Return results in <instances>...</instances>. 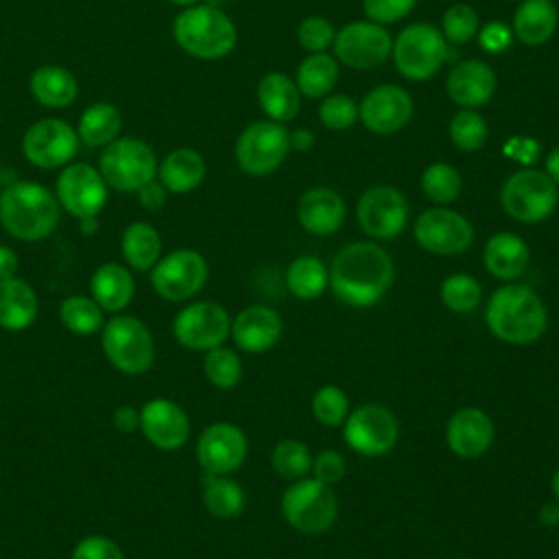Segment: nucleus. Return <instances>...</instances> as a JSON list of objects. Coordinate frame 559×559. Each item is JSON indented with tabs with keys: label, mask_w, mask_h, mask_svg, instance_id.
I'll use <instances>...</instances> for the list:
<instances>
[{
	"label": "nucleus",
	"mask_w": 559,
	"mask_h": 559,
	"mask_svg": "<svg viewBox=\"0 0 559 559\" xmlns=\"http://www.w3.org/2000/svg\"><path fill=\"white\" fill-rule=\"evenodd\" d=\"M330 288L338 301L352 308L378 304L395 280V264L376 240L345 245L330 264Z\"/></svg>",
	"instance_id": "obj_1"
},
{
	"label": "nucleus",
	"mask_w": 559,
	"mask_h": 559,
	"mask_svg": "<svg viewBox=\"0 0 559 559\" xmlns=\"http://www.w3.org/2000/svg\"><path fill=\"white\" fill-rule=\"evenodd\" d=\"M489 332L509 345H533L548 328V310L542 297L526 284L496 288L485 306Z\"/></svg>",
	"instance_id": "obj_2"
},
{
	"label": "nucleus",
	"mask_w": 559,
	"mask_h": 559,
	"mask_svg": "<svg viewBox=\"0 0 559 559\" xmlns=\"http://www.w3.org/2000/svg\"><path fill=\"white\" fill-rule=\"evenodd\" d=\"M61 205L50 188L20 179L0 192V225L22 242L48 238L59 225Z\"/></svg>",
	"instance_id": "obj_3"
},
{
	"label": "nucleus",
	"mask_w": 559,
	"mask_h": 559,
	"mask_svg": "<svg viewBox=\"0 0 559 559\" xmlns=\"http://www.w3.org/2000/svg\"><path fill=\"white\" fill-rule=\"evenodd\" d=\"M173 39L186 55L216 61L234 50L238 31L223 9L210 2H199L177 13L173 22Z\"/></svg>",
	"instance_id": "obj_4"
},
{
	"label": "nucleus",
	"mask_w": 559,
	"mask_h": 559,
	"mask_svg": "<svg viewBox=\"0 0 559 559\" xmlns=\"http://www.w3.org/2000/svg\"><path fill=\"white\" fill-rule=\"evenodd\" d=\"M282 518L288 526L304 535H321L330 531L338 515V500L330 485L312 476L290 480L280 502Z\"/></svg>",
	"instance_id": "obj_5"
},
{
	"label": "nucleus",
	"mask_w": 559,
	"mask_h": 559,
	"mask_svg": "<svg viewBox=\"0 0 559 559\" xmlns=\"http://www.w3.org/2000/svg\"><path fill=\"white\" fill-rule=\"evenodd\" d=\"M157 155L153 146L133 135H120L107 144L98 157L105 183L118 192H138L157 177Z\"/></svg>",
	"instance_id": "obj_6"
},
{
	"label": "nucleus",
	"mask_w": 559,
	"mask_h": 559,
	"mask_svg": "<svg viewBox=\"0 0 559 559\" xmlns=\"http://www.w3.org/2000/svg\"><path fill=\"white\" fill-rule=\"evenodd\" d=\"M559 203L557 183L537 168L511 173L500 188V205L518 223H542Z\"/></svg>",
	"instance_id": "obj_7"
},
{
	"label": "nucleus",
	"mask_w": 559,
	"mask_h": 559,
	"mask_svg": "<svg viewBox=\"0 0 559 559\" xmlns=\"http://www.w3.org/2000/svg\"><path fill=\"white\" fill-rule=\"evenodd\" d=\"M445 37L441 31L426 22H415L404 26L391 48L395 70L408 81H428L432 79L445 61Z\"/></svg>",
	"instance_id": "obj_8"
},
{
	"label": "nucleus",
	"mask_w": 559,
	"mask_h": 559,
	"mask_svg": "<svg viewBox=\"0 0 559 559\" xmlns=\"http://www.w3.org/2000/svg\"><path fill=\"white\" fill-rule=\"evenodd\" d=\"M100 347L107 360L127 376H140L155 360V343L144 321L131 314H116L103 325Z\"/></svg>",
	"instance_id": "obj_9"
},
{
	"label": "nucleus",
	"mask_w": 559,
	"mask_h": 559,
	"mask_svg": "<svg viewBox=\"0 0 559 559\" xmlns=\"http://www.w3.org/2000/svg\"><path fill=\"white\" fill-rule=\"evenodd\" d=\"M290 142L282 122L255 120L242 129L236 140L234 157L242 173L251 177H264L275 173L288 157Z\"/></svg>",
	"instance_id": "obj_10"
},
{
	"label": "nucleus",
	"mask_w": 559,
	"mask_h": 559,
	"mask_svg": "<svg viewBox=\"0 0 559 559\" xmlns=\"http://www.w3.org/2000/svg\"><path fill=\"white\" fill-rule=\"evenodd\" d=\"M81 140L76 129L63 118H39L26 127L22 135V155L41 170L63 168L79 153Z\"/></svg>",
	"instance_id": "obj_11"
},
{
	"label": "nucleus",
	"mask_w": 559,
	"mask_h": 559,
	"mask_svg": "<svg viewBox=\"0 0 559 559\" xmlns=\"http://www.w3.org/2000/svg\"><path fill=\"white\" fill-rule=\"evenodd\" d=\"M417 245L432 255H461L474 242V225L448 205H432L424 210L413 225Z\"/></svg>",
	"instance_id": "obj_12"
},
{
	"label": "nucleus",
	"mask_w": 559,
	"mask_h": 559,
	"mask_svg": "<svg viewBox=\"0 0 559 559\" xmlns=\"http://www.w3.org/2000/svg\"><path fill=\"white\" fill-rule=\"evenodd\" d=\"M343 437L349 450L362 456H384L400 437V424L393 411L382 404L367 402L349 411L343 421Z\"/></svg>",
	"instance_id": "obj_13"
},
{
	"label": "nucleus",
	"mask_w": 559,
	"mask_h": 559,
	"mask_svg": "<svg viewBox=\"0 0 559 559\" xmlns=\"http://www.w3.org/2000/svg\"><path fill=\"white\" fill-rule=\"evenodd\" d=\"M55 197L61 210L74 218H94L107 205L109 186L105 183L98 168L85 162H70L57 175Z\"/></svg>",
	"instance_id": "obj_14"
},
{
	"label": "nucleus",
	"mask_w": 559,
	"mask_h": 559,
	"mask_svg": "<svg viewBox=\"0 0 559 559\" xmlns=\"http://www.w3.org/2000/svg\"><path fill=\"white\" fill-rule=\"evenodd\" d=\"M151 273L153 290L166 301L192 299L207 282L205 258L194 249H175L162 255Z\"/></svg>",
	"instance_id": "obj_15"
},
{
	"label": "nucleus",
	"mask_w": 559,
	"mask_h": 559,
	"mask_svg": "<svg viewBox=\"0 0 559 559\" xmlns=\"http://www.w3.org/2000/svg\"><path fill=\"white\" fill-rule=\"evenodd\" d=\"M408 214L404 192L386 183L367 188L356 203V221L371 240L397 238L408 223Z\"/></svg>",
	"instance_id": "obj_16"
},
{
	"label": "nucleus",
	"mask_w": 559,
	"mask_h": 559,
	"mask_svg": "<svg viewBox=\"0 0 559 559\" xmlns=\"http://www.w3.org/2000/svg\"><path fill=\"white\" fill-rule=\"evenodd\" d=\"M231 330L229 312L216 301H192L173 319L177 343L192 352H207L227 341Z\"/></svg>",
	"instance_id": "obj_17"
},
{
	"label": "nucleus",
	"mask_w": 559,
	"mask_h": 559,
	"mask_svg": "<svg viewBox=\"0 0 559 559\" xmlns=\"http://www.w3.org/2000/svg\"><path fill=\"white\" fill-rule=\"evenodd\" d=\"M393 37L382 24L371 20L349 22L334 35V57L341 66L354 70H369L384 63L391 57Z\"/></svg>",
	"instance_id": "obj_18"
},
{
	"label": "nucleus",
	"mask_w": 559,
	"mask_h": 559,
	"mask_svg": "<svg viewBox=\"0 0 559 559\" xmlns=\"http://www.w3.org/2000/svg\"><path fill=\"white\" fill-rule=\"evenodd\" d=\"M194 452L205 474L229 476L245 463L249 441L240 426L231 421H214L199 435Z\"/></svg>",
	"instance_id": "obj_19"
},
{
	"label": "nucleus",
	"mask_w": 559,
	"mask_h": 559,
	"mask_svg": "<svg viewBox=\"0 0 559 559\" xmlns=\"http://www.w3.org/2000/svg\"><path fill=\"white\" fill-rule=\"evenodd\" d=\"M358 118L376 135L397 133L413 118V98L400 85H376L358 103Z\"/></svg>",
	"instance_id": "obj_20"
},
{
	"label": "nucleus",
	"mask_w": 559,
	"mask_h": 559,
	"mask_svg": "<svg viewBox=\"0 0 559 559\" xmlns=\"http://www.w3.org/2000/svg\"><path fill=\"white\" fill-rule=\"evenodd\" d=\"M140 430L157 450H179L190 437V419L186 411L166 397L148 400L140 408Z\"/></svg>",
	"instance_id": "obj_21"
},
{
	"label": "nucleus",
	"mask_w": 559,
	"mask_h": 559,
	"mask_svg": "<svg viewBox=\"0 0 559 559\" xmlns=\"http://www.w3.org/2000/svg\"><path fill=\"white\" fill-rule=\"evenodd\" d=\"M496 437L493 419L478 406H463L452 413L445 426V443L459 459L483 456Z\"/></svg>",
	"instance_id": "obj_22"
},
{
	"label": "nucleus",
	"mask_w": 559,
	"mask_h": 559,
	"mask_svg": "<svg viewBox=\"0 0 559 559\" xmlns=\"http://www.w3.org/2000/svg\"><path fill=\"white\" fill-rule=\"evenodd\" d=\"M284 332L280 312L271 306H247L231 319L229 336L247 354H264L277 345Z\"/></svg>",
	"instance_id": "obj_23"
},
{
	"label": "nucleus",
	"mask_w": 559,
	"mask_h": 559,
	"mask_svg": "<svg viewBox=\"0 0 559 559\" xmlns=\"http://www.w3.org/2000/svg\"><path fill=\"white\" fill-rule=\"evenodd\" d=\"M445 92L461 109H478L491 100L496 92V72L487 61H459L445 79Z\"/></svg>",
	"instance_id": "obj_24"
},
{
	"label": "nucleus",
	"mask_w": 559,
	"mask_h": 559,
	"mask_svg": "<svg viewBox=\"0 0 559 559\" xmlns=\"http://www.w3.org/2000/svg\"><path fill=\"white\" fill-rule=\"evenodd\" d=\"M345 201L328 186L308 188L297 203V221L312 236H332L345 223Z\"/></svg>",
	"instance_id": "obj_25"
},
{
	"label": "nucleus",
	"mask_w": 559,
	"mask_h": 559,
	"mask_svg": "<svg viewBox=\"0 0 559 559\" xmlns=\"http://www.w3.org/2000/svg\"><path fill=\"white\" fill-rule=\"evenodd\" d=\"M531 260L528 245L513 231H496L483 247V264L491 277L500 282L518 280Z\"/></svg>",
	"instance_id": "obj_26"
},
{
	"label": "nucleus",
	"mask_w": 559,
	"mask_h": 559,
	"mask_svg": "<svg viewBox=\"0 0 559 559\" xmlns=\"http://www.w3.org/2000/svg\"><path fill=\"white\" fill-rule=\"evenodd\" d=\"M31 96L46 109H66L79 96L76 76L59 63H44L31 72Z\"/></svg>",
	"instance_id": "obj_27"
},
{
	"label": "nucleus",
	"mask_w": 559,
	"mask_h": 559,
	"mask_svg": "<svg viewBox=\"0 0 559 559\" xmlns=\"http://www.w3.org/2000/svg\"><path fill=\"white\" fill-rule=\"evenodd\" d=\"M207 166L199 151L190 146L175 148L157 164V179L170 194H188L197 190L205 179Z\"/></svg>",
	"instance_id": "obj_28"
},
{
	"label": "nucleus",
	"mask_w": 559,
	"mask_h": 559,
	"mask_svg": "<svg viewBox=\"0 0 559 559\" xmlns=\"http://www.w3.org/2000/svg\"><path fill=\"white\" fill-rule=\"evenodd\" d=\"M559 24V11L552 0H522L511 20L513 37L524 46L546 44Z\"/></svg>",
	"instance_id": "obj_29"
},
{
	"label": "nucleus",
	"mask_w": 559,
	"mask_h": 559,
	"mask_svg": "<svg viewBox=\"0 0 559 559\" xmlns=\"http://www.w3.org/2000/svg\"><path fill=\"white\" fill-rule=\"evenodd\" d=\"M90 290H92V299L105 312H120L133 299L135 282L127 266L118 262H105L92 273Z\"/></svg>",
	"instance_id": "obj_30"
},
{
	"label": "nucleus",
	"mask_w": 559,
	"mask_h": 559,
	"mask_svg": "<svg viewBox=\"0 0 559 559\" xmlns=\"http://www.w3.org/2000/svg\"><path fill=\"white\" fill-rule=\"evenodd\" d=\"M260 109L273 122H290L299 114L301 94L290 76L284 72H266L255 90Z\"/></svg>",
	"instance_id": "obj_31"
},
{
	"label": "nucleus",
	"mask_w": 559,
	"mask_h": 559,
	"mask_svg": "<svg viewBox=\"0 0 559 559\" xmlns=\"http://www.w3.org/2000/svg\"><path fill=\"white\" fill-rule=\"evenodd\" d=\"M39 312V301L35 288L20 280L11 277L0 282V328L9 332H20L33 325Z\"/></svg>",
	"instance_id": "obj_32"
},
{
	"label": "nucleus",
	"mask_w": 559,
	"mask_h": 559,
	"mask_svg": "<svg viewBox=\"0 0 559 559\" xmlns=\"http://www.w3.org/2000/svg\"><path fill=\"white\" fill-rule=\"evenodd\" d=\"M74 129L81 144L92 148H105L116 138H120L122 114L114 103L98 100L81 111Z\"/></svg>",
	"instance_id": "obj_33"
},
{
	"label": "nucleus",
	"mask_w": 559,
	"mask_h": 559,
	"mask_svg": "<svg viewBox=\"0 0 559 559\" xmlns=\"http://www.w3.org/2000/svg\"><path fill=\"white\" fill-rule=\"evenodd\" d=\"M120 251L133 271H151L162 258L159 231L151 223L133 221L122 231Z\"/></svg>",
	"instance_id": "obj_34"
},
{
	"label": "nucleus",
	"mask_w": 559,
	"mask_h": 559,
	"mask_svg": "<svg viewBox=\"0 0 559 559\" xmlns=\"http://www.w3.org/2000/svg\"><path fill=\"white\" fill-rule=\"evenodd\" d=\"M338 83V61L328 52H310L297 66L295 85L306 98H323Z\"/></svg>",
	"instance_id": "obj_35"
},
{
	"label": "nucleus",
	"mask_w": 559,
	"mask_h": 559,
	"mask_svg": "<svg viewBox=\"0 0 559 559\" xmlns=\"http://www.w3.org/2000/svg\"><path fill=\"white\" fill-rule=\"evenodd\" d=\"M286 288L297 299H317L330 288V271L317 255H299L286 269Z\"/></svg>",
	"instance_id": "obj_36"
},
{
	"label": "nucleus",
	"mask_w": 559,
	"mask_h": 559,
	"mask_svg": "<svg viewBox=\"0 0 559 559\" xmlns=\"http://www.w3.org/2000/svg\"><path fill=\"white\" fill-rule=\"evenodd\" d=\"M201 496L205 511L218 520H231L240 515L247 502L245 489L229 476L221 474H205Z\"/></svg>",
	"instance_id": "obj_37"
},
{
	"label": "nucleus",
	"mask_w": 559,
	"mask_h": 559,
	"mask_svg": "<svg viewBox=\"0 0 559 559\" xmlns=\"http://www.w3.org/2000/svg\"><path fill=\"white\" fill-rule=\"evenodd\" d=\"M419 186L426 199L432 201L435 205H450L459 199L463 190V177L452 164L432 162L430 166L424 168Z\"/></svg>",
	"instance_id": "obj_38"
},
{
	"label": "nucleus",
	"mask_w": 559,
	"mask_h": 559,
	"mask_svg": "<svg viewBox=\"0 0 559 559\" xmlns=\"http://www.w3.org/2000/svg\"><path fill=\"white\" fill-rule=\"evenodd\" d=\"M59 319H61L63 328H68L70 332L87 336V334H94V332L103 330L105 310L92 297L72 295V297H66L61 301Z\"/></svg>",
	"instance_id": "obj_39"
},
{
	"label": "nucleus",
	"mask_w": 559,
	"mask_h": 559,
	"mask_svg": "<svg viewBox=\"0 0 559 559\" xmlns=\"http://www.w3.org/2000/svg\"><path fill=\"white\" fill-rule=\"evenodd\" d=\"M439 297L448 310H452L456 314H469L480 306L483 288L474 275L452 273L441 282Z\"/></svg>",
	"instance_id": "obj_40"
},
{
	"label": "nucleus",
	"mask_w": 559,
	"mask_h": 559,
	"mask_svg": "<svg viewBox=\"0 0 559 559\" xmlns=\"http://www.w3.org/2000/svg\"><path fill=\"white\" fill-rule=\"evenodd\" d=\"M203 373L216 389H234L242 380V360L236 349L218 345L205 352Z\"/></svg>",
	"instance_id": "obj_41"
},
{
	"label": "nucleus",
	"mask_w": 559,
	"mask_h": 559,
	"mask_svg": "<svg viewBox=\"0 0 559 559\" xmlns=\"http://www.w3.org/2000/svg\"><path fill=\"white\" fill-rule=\"evenodd\" d=\"M273 469L286 480H299L310 474L312 454L308 445L299 439H282L271 452Z\"/></svg>",
	"instance_id": "obj_42"
},
{
	"label": "nucleus",
	"mask_w": 559,
	"mask_h": 559,
	"mask_svg": "<svg viewBox=\"0 0 559 559\" xmlns=\"http://www.w3.org/2000/svg\"><path fill=\"white\" fill-rule=\"evenodd\" d=\"M448 133L459 151L474 153L487 142L489 127L476 109H459L450 120Z\"/></svg>",
	"instance_id": "obj_43"
},
{
	"label": "nucleus",
	"mask_w": 559,
	"mask_h": 559,
	"mask_svg": "<svg viewBox=\"0 0 559 559\" xmlns=\"http://www.w3.org/2000/svg\"><path fill=\"white\" fill-rule=\"evenodd\" d=\"M480 28V17L478 11L467 4V2H454L445 9V13L441 15V35L445 37V41L450 44H467L478 35Z\"/></svg>",
	"instance_id": "obj_44"
},
{
	"label": "nucleus",
	"mask_w": 559,
	"mask_h": 559,
	"mask_svg": "<svg viewBox=\"0 0 559 559\" xmlns=\"http://www.w3.org/2000/svg\"><path fill=\"white\" fill-rule=\"evenodd\" d=\"M352 406L347 393L336 384H323L312 395V415L328 428H338L347 419Z\"/></svg>",
	"instance_id": "obj_45"
},
{
	"label": "nucleus",
	"mask_w": 559,
	"mask_h": 559,
	"mask_svg": "<svg viewBox=\"0 0 559 559\" xmlns=\"http://www.w3.org/2000/svg\"><path fill=\"white\" fill-rule=\"evenodd\" d=\"M319 120L332 131H345L358 120V103L347 94H328L319 105Z\"/></svg>",
	"instance_id": "obj_46"
},
{
	"label": "nucleus",
	"mask_w": 559,
	"mask_h": 559,
	"mask_svg": "<svg viewBox=\"0 0 559 559\" xmlns=\"http://www.w3.org/2000/svg\"><path fill=\"white\" fill-rule=\"evenodd\" d=\"M336 28L321 15H308L297 26V41L308 52H325L334 44Z\"/></svg>",
	"instance_id": "obj_47"
},
{
	"label": "nucleus",
	"mask_w": 559,
	"mask_h": 559,
	"mask_svg": "<svg viewBox=\"0 0 559 559\" xmlns=\"http://www.w3.org/2000/svg\"><path fill=\"white\" fill-rule=\"evenodd\" d=\"M417 0H362L365 15L376 24H393L415 9Z\"/></svg>",
	"instance_id": "obj_48"
},
{
	"label": "nucleus",
	"mask_w": 559,
	"mask_h": 559,
	"mask_svg": "<svg viewBox=\"0 0 559 559\" xmlns=\"http://www.w3.org/2000/svg\"><path fill=\"white\" fill-rule=\"evenodd\" d=\"M345 469H347L345 456L336 450H321L317 456H312L310 474L323 485H330V487L338 485L345 476Z\"/></svg>",
	"instance_id": "obj_49"
},
{
	"label": "nucleus",
	"mask_w": 559,
	"mask_h": 559,
	"mask_svg": "<svg viewBox=\"0 0 559 559\" xmlns=\"http://www.w3.org/2000/svg\"><path fill=\"white\" fill-rule=\"evenodd\" d=\"M72 559H124V555L114 539L105 535H87L74 546Z\"/></svg>",
	"instance_id": "obj_50"
},
{
	"label": "nucleus",
	"mask_w": 559,
	"mask_h": 559,
	"mask_svg": "<svg viewBox=\"0 0 559 559\" xmlns=\"http://www.w3.org/2000/svg\"><path fill=\"white\" fill-rule=\"evenodd\" d=\"M511 39L513 31L504 22H487L478 28V41L487 52H502L504 48H509Z\"/></svg>",
	"instance_id": "obj_51"
},
{
	"label": "nucleus",
	"mask_w": 559,
	"mask_h": 559,
	"mask_svg": "<svg viewBox=\"0 0 559 559\" xmlns=\"http://www.w3.org/2000/svg\"><path fill=\"white\" fill-rule=\"evenodd\" d=\"M502 153H504L509 159L528 166V164H533V162L539 157L542 148H539V142H537L535 138H528V135H513V138H509V140L504 142Z\"/></svg>",
	"instance_id": "obj_52"
},
{
	"label": "nucleus",
	"mask_w": 559,
	"mask_h": 559,
	"mask_svg": "<svg viewBox=\"0 0 559 559\" xmlns=\"http://www.w3.org/2000/svg\"><path fill=\"white\" fill-rule=\"evenodd\" d=\"M135 194H138V201H140V205H142L144 210L157 212V210H162V207L166 205L170 192H168V190L162 186V181L155 177L153 181L144 183Z\"/></svg>",
	"instance_id": "obj_53"
},
{
	"label": "nucleus",
	"mask_w": 559,
	"mask_h": 559,
	"mask_svg": "<svg viewBox=\"0 0 559 559\" xmlns=\"http://www.w3.org/2000/svg\"><path fill=\"white\" fill-rule=\"evenodd\" d=\"M114 426L120 432H135L140 428V411L131 404H122L114 411Z\"/></svg>",
	"instance_id": "obj_54"
},
{
	"label": "nucleus",
	"mask_w": 559,
	"mask_h": 559,
	"mask_svg": "<svg viewBox=\"0 0 559 559\" xmlns=\"http://www.w3.org/2000/svg\"><path fill=\"white\" fill-rule=\"evenodd\" d=\"M17 266H20L17 253L11 247L0 245V282L17 277Z\"/></svg>",
	"instance_id": "obj_55"
},
{
	"label": "nucleus",
	"mask_w": 559,
	"mask_h": 559,
	"mask_svg": "<svg viewBox=\"0 0 559 559\" xmlns=\"http://www.w3.org/2000/svg\"><path fill=\"white\" fill-rule=\"evenodd\" d=\"M288 142H290V148L295 151H310L314 144V135L308 129H295L288 133Z\"/></svg>",
	"instance_id": "obj_56"
},
{
	"label": "nucleus",
	"mask_w": 559,
	"mask_h": 559,
	"mask_svg": "<svg viewBox=\"0 0 559 559\" xmlns=\"http://www.w3.org/2000/svg\"><path fill=\"white\" fill-rule=\"evenodd\" d=\"M539 520L546 526H559V502H546L539 511Z\"/></svg>",
	"instance_id": "obj_57"
},
{
	"label": "nucleus",
	"mask_w": 559,
	"mask_h": 559,
	"mask_svg": "<svg viewBox=\"0 0 559 559\" xmlns=\"http://www.w3.org/2000/svg\"><path fill=\"white\" fill-rule=\"evenodd\" d=\"M544 173L559 186V144L546 155V170Z\"/></svg>",
	"instance_id": "obj_58"
},
{
	"label": "nucleus",
	"mask_w": 559,
	"mask_h": 559,
	"mask_svg": "<svg viewBox=\"0 0 559 559\" xmlns=\"http://www.w3.org/2000/svg\"><path fill=\"white\" fill-rule=\"evenodd\" d=\"M79 225H81V234H94L96 231V227H98V216H94V218H81L79 221Z\"/></svg>",
	"instance_id": "obj_59"
},
{
	"label": "nucleus",
	"mask_w": 559,
	"mask_h": 559,
	"mask_svg": "<svg viewBox=\"0 0 559 559\" xmlns=\"http://www.w3.org/2000/svg\"><path fill=\"white\" fill-rule=\"evenodd\" d=\"M550 491H552L555 500L559 502V467L555 469V474H552V478H550Z\"/></svg>",
	"instance_id": "obj_60"
},
{
	"label": "nucleus",
	"mask_w": 559,
	"mask_h": 559,
	"mask_svg": "<svg viewBox=\"0 0 559 559\" xmlns=\"http://www.w3.org/2000/svg\"><path fill=\"white\" fill-rule=\"evenodd\" d=\"M170 4H175V7H181V9H188V7H194V4H199L201 0H168Z\"/></svg>",
	"instance_id": "obj_61"
},
{
	"label": "nucleus",
	"mask_w": 559,
	"mask_h": 559,
	"mask_svg": "<svg viewBox=\"0 0 559 559\" xmlns=\"http://www.w3.org/2000/svg\"><path fill=\"white\" fill-rule=\"evenodd\" d=\"M557 207H559V203H557Z\"/></svg>",
	"instance_id": "obj_62"
}]
</instances>
